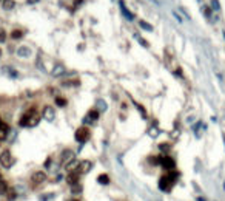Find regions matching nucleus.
<instances>
[{
	"mask_svg": "<svg viewBox=\"0 0 225 201\" xmlns=\"http://www.w3.org/2000/svg\"><path fill=\"white\" fill-rule=\"evenodd\" d=\"M79 169V161H71V163L67 166V170H70V172H74V170H77Z\"/></svg>",
	"mask_w": 225,
	"mask_h": 201,
	"instance_id": "16",
	"label": "nucleus"
},
{
	"mask_svg": "<svg viewBox=\"0 0 225 201\" xmlns=\"http://www.w3.org/2000/svg\"><path fill=\"white\" fill-rule=\"evenodd\" d=\"M159 149L164 150V152H167V150L170 149V145H168V144H161V145H159Z\"/></svg>",
	"mask_w": 225,
	"mask_h": 201,
	"instance_id": "27",
	"label": "nucleus"
},
{
	"mask_svg": "<svg viewBox=\"0 0 225 201\" xmlns=\"http://www.w3.org/2000/svg\"><path fill=\"white\" fill-rule=\"evenodd\" d=\"M12 163H14V159H12L9 150H3L2 153H0V164H2L5 169H9L12 166Z\"/></svg>",
	"mask_w": 225,
	"mask_h": 201,
	"instance_id": "3",
	"label": "nucleus"
},
{
	"mask_svg": "<svg viewBox=\"0 0 225 201\" xmlns=\"http://www.w3.org/2000/svg\"><path fill=\"white\" fill-rule=\"evenodd\" d=\"M0 2H2V0H0Z\"/></svg>",
	"mask_w": 225,
	"mask_h": 201,
	"instance_id": "36",
	"label": "nucleus"
},
{
	"mask_svg": "<svg viewBox=\"0 0 225 201\" xmlns=\"http://www.w3.org/2000/svg\"><path fill=\"white\" fill-rule=\"evenodd\" d=\"M8 131H9V127L6 124H0V141H3L6 136H8Z\"/></svg>",
	"mask_w": 225,
	"mask_h": 201,
	"instance_id": "13",
	"label": "nucleus"
},
{
	"mask_svg": "<svg viewBox=\"0 0 225 201\" xmlns=\"http://www.w3.org/2000/svg\"><path fill=\"white\" fill-rule=\"evenodd\" d=\"M65 73V66L63 65H56L54 66V70H52V76H60V74H63Z\"/></svg>",
	"mask_w": 225,
	"mask_h": 201,
	"instance_id": "14",
	"label": "nucleus"
},
{
	"mask_svg": "<svg viewBox=\"0 0 225 201\" xmlns=\"http://www.w3.org/2000/svg\"><path fill=\"white\" fill-rule=\"evenodd\" d=\"M92 169V163L91 161H80V163H79V169H77V172L79 173H86V172H89Z\"/></svg>",
	"mask_w": 225,
	"mask_h": 201,
	"instance_id": "10",
	"label": "nucleus"
},
{
	"mask_svg": "<svg viewBox=\"0 0 225 201\" xmlns=\"http://www.w3.org/2000/svg\"><path fill=\"white\" fill-rule=\"evenodd\" d=\"M120 8H122V11H123V14L128 17V20H133V14H131V12L130 11H127L125 9V6H123V3H120Z\"/></svg>",
	"mask_w": 225,
	"mask_h": 201,
	"instance_id": "23",
	"label": "nucleus"
},
{
	"mask_svg": "<svg viewBox=\"0 0 225 201\" xmlns=\"http://www.w3.org/2000/svg\"><path fill=\"white\" fill-rule=\"evenodd\" d=\"M76 141L77 142H86L88 138H89V130L86 127H80V128H77L76 130V135H74Z\"/></svg>",
	"mask_w": 225,
	"mask_h": 201,
	"instance_id": "5",
	"label": "nucleus"
},
{
	"mask_svg": "<svg viewBox=\"0 0 225 201\" xmlns=\"http://www.w3.org/2000/svg\"><path fill=\"white\" fill-rule=\"evenodd\" d=\"M0 124H2V121H0Z\"/></svg>",
	"mask_w": 225,
	"mask_h": 201,
	"instance_id": "35",
	"label": "nucleus"
},
{
	"mask_svg": "<svg viewBox=\"0 0 225 201\" xmlns=\"http://www.w3.org/2000/svg\"><path fill=\"white\" fill-rule=\"evenodd\" d=\"M159 164H161L167 172H171V170L176 169V161L171 158V156H162V158H161V163H159Z\"/></svg>",
	"mask_w": 225,
	"mask_h": 201,
	"instance_id": "4",
	"label": "nucleus"
},
{
	"mask_svg": "<svg viewBox=\"0 0 225 201\" xmlns=\"http://www.w3.org/2000/svg\"><path fill=\"white\" fill-rule=\"evenodd\" d=\"M0 180H2V173H0Z\"/></svg>",
	"mask_w": 225,
	"mask_h": 201,
	"instance_id": "32",
	"label": "nucleus"
},
{
	"mask_svg": "<svg viewBox=\"0 0 225 201\" xmlns=\"http://www.w3.org/2000/svg\"><path fill=\"white\" fill-rule=\"evenodd\" d=\"M71 192H73V193H82V186H80V184L71 186Z\"/></svg>",
	"mask_w": 225,
	"mask_h": 201,
	"instance_id": "21",
	"label": "nucleus"
},
{
	"mask_svg": "<svg viewBox=\"0 0 225 201\" xmlns=\"http://www.w3.org/2000/svg\"><path fill=\"white\" fill-rule=\"evenodd\" d=\"M17 56H20V57H28V56H31V50H30L28 47H20V48L17 50Z\"/></svg>",
	"mask_w": 225,
	"mask_h": 201,
	"instance_id": "12",
	"label": "nucleus"
},
{
	"mask_svg": "<svg viewBox=\"0 0 225 201\" xmlns=\"http://www.w3.org/2000/svg\"><path fill=\"white\" fill-rule=\"evenodd\" d=\"M97 181H99L100 184H110V178H108V175H105V173H102V175H99Z\"/></svg>",
	"mask_w": 225,
	"mask_h": 201,
	"instance_id": "18",
	"label": "nucleus"
},
{
	"mask_svg": "<svg viewBox=\"0 0 225 201\" xmlns=\"http://www.w3.org/2000/svg\"><path fill=\"white\" fill-rule=\"evenodd\" d=\"M173 14H174V17L177 19V22H182V19H180V16H177V12H176V11L173 12Z\"/></svg>",
	"mask_w": 225,
	"mask_h": 201,
	"instance_id": "29",
	"label": "nucleus"
},
{
	"mask_svg": "<svg viewBox=\"0 0 225 201\" xmlns=\"http://www.w3.org/2000/svg\"><path fill=\"white\" fill-rule=\"evenodd\" d=\"M0 56H2V50H0Z\"/></svg>",
	"mask_w": 225,
	"mask_h": 201,
	"instance_id": "33",
	"label": "nucleus"
},
{
	"mask_svg": "<svg viewBox=\"0 0 225 201\" xmlns=\"http://www.w3.org/2000/svg\"><path fill=\"white\" fill-rule=\"evenodd\" d=\"M39 121H40V115L37 113L36 109H31V110H28V112H26V113L20 118L19 124H20L22 127H34V125L39 124Z\"/></svg>",
	"mask_w": 225,
	"mask_h": 201,
	"instance_id": "2",
	"label": "nucleus"
},
{
	"mask_svg": "<svg viewBox=\"0 0 225 201\" xmlns=\"http://www.w3.org/2000/svg\"><path fill=\"white\" fill-rule=\"evenodd\" d=\"M6 193H8V199H9V201H14V199H16V196H17L16 189H11V190L8 189V192H6Z\"/></svg>",
	"mask_w": 225,
	"mask_h": 201,
	"instance_id": "20",
	"label": "nucleus"
},
{
	"mask_svg": "<svg viewBox=\"0 0 225 201\" xmlns=\"http://www.w3.org/2000/svg\"><path fill=\"white\" fill-rule=\"evenodd\" d=\"M36 2H39V0H28V3H36Z\"/></svg>",
	"mask_w": 225,
	"mask_h": 201,
	"instance_id": "31",
	"label": "nucleus"
},
{
	"mask_svg": "<svg viewBox=\"0 0 225 201\" xmlns=\"http://www.w3.org/2000/svg\"><path fill=\"white\" fill-rule=\"evenodd\" d=\"M211 5H213V6H211L213 9H220V6H219V2H217V0H213V2H211Z\"/></svg>",
	"mask_w": 225,
	"mask_h": 201,
	"instance_id": "26",
	"label": "nucleus"
},
{
	"mask_svg": "<svg viewBox=\"0 0 225 201\" xmlns=\"http://www.w3.org/2000/svg\"><path fill=\"white\" fill-rule=\"evenodd\" d=\"M139 26H140V28H143L145 31H153V25L147 23L145 20H140V22H139Z\"/></svg>",
	"mask_w": 225,
	"mask_h": 201,
	"instance_id": "17",
	"label": "nucleus"
},
{
	"mask_svg": "<svg viewBox=\"0 0 225 201\" xmlns=\"http://www.w3.org/2000/svg\"><path fill=\"white\" fill-rule=\"evenodd\" d=\"M45 180H46V173H45V172H42V170L34 172V173H33V177H31V183H33V184H42Z\"/></svg>",
	"mask_w": 225,
	"mask_h": 201,
	"instance_id": "7",
	"label": "nucleus"
},
{
	"mask_svg": "<svg viewBox=\"0 0 225 201\" xmlns=\"http://www.w3.org/2000/svg\"><path fill=\"white\" fill-rule=\"evenodd\" d=\"M71 161H74V153H73V150H70V149L63 150V152H62V156H60V163H62L63 166H68Z\"/></svg>",
	"mask_w": 225,
	"mask_h": 201,
	"instance_id": "6",
	"label": "nucleus"
},
{
	"mask_svg": "<svg viewBox=\"0 0 225 201\" xmlns=\"http://www.w3.org/2000/svg\"><path fill=\"white\" fill-rule=\"evenodd\" d=\"M56 104L59 107H65V105H67V101H65L63 98H56Z\"/></svg>",
	"mask_w": 225,
	"mask_h": 201,
	"instance_id": "24",
	"label": "nucleus"
},
{
	"mask_svg": "<svg viewBox=\"0 0 225 201\" xmlns=\"http://www.w3.org/2000/svg\"><path fill=\"white\" fill-rule=\"evenodd\" d=\"M177 177H179V173L174 172V170L167 172L165 175L159 180V187H161V190L162 192H170L171 189H173L174 183L177 181Z\"/></svg>",
	"mask_w": 225,
	"mask_h": 201,
	"instance_id": "1",
	"label": "nucleus"
},
{
	"mask_svg": "<svg viewBox=\"0 0 225 201\" xmlns=\"http://www.w3.org/2000/svg\"><path fill=\"white\" fill-rule=\"evenodd\" d=\"M79 178H80V173H79L77 170H74V172H70L68 175H67V183H68L70 186L79 184Z\"/></svg>",
	"mask_w": 225,
	"mask_h": 201,
	"instance_id": "8",
	"label": "nucleus"
},
{
	"mask_svg": "<svg viewBox=\"0 0 225 201\" xmlns=\"http://www.w3.org/2000/svg\"><path fill=\"white\" fill-rule=\"evenodd\" d=\"M73 201H79V199H73Z\"/></svg>",
	"mask_w": 225,
	"mask_h": 201,
	"instance_id": "34",
	"label": "nucleus"
},
{
	"mask_svg": "<svg viewBox=\"0 0 225 201\" xmlns=\"http://www.w3.org/2000/svg\"><path fill=\"white\" fill-rule=\"evenodd\" d=\"M22 36H23V31H20V30H14V31L11 33V37H12V39H20Z\"/></svg>",
	"mask_w": 225,
	"mask_h": 201,
	"instance_id": "22",
	"label": "nucleus"
},
{
	"mask_svg": "<svg viewBox=\"0 0 225 201\" xmlns=\"http://www.w3.org/2000/svg\"><path fill=\"white\" fill-rule=\"evenodd\" d=\"M49 166H51V159L48 158V159H46V163H45V167H49Z\"/></svg>",
	"mask_w": 225,
	"mask_h": 201,
	"instance_id": "30",
	"label": "nucleus"
},
{
	"mask_svg": "<svg viewBox=\"0 0 225 201\" xmlns=\"http://www.w3.org/2000/svg\"><path fill=\"white\" fill-rule=\"evenodd\" d=\"M6 192H8V184L3 180H0V195H5Z\"/></svg>",
	"mask_w": 225,
	"mask_h": 201,
	"instance_id": "19",
	"label": "nucleus"
},
{
	"mask_svg": "<svg viewBox=\"0 0 225 201\" xmlns=\"http://www.w3.org/2000/svg\"><path fill=\"white\" fill-rule=\"evenodd\" d=\"M6 40V33H5V30H0V44H3Z\"/></svg>",
	"mask_w": 225,
	"mask_h": 201,
	"instance_id": "25",
	"label": "nucleus"
},
{
	"mask_svg": "<svg viewBox=\"0 0 225 201\" xmlns=\"http://www.w3.org/2000/svg\"><path fill=\"white\" fill-rule=\"evenodd\" d=\"M14 0H3V9H6V11H9V9H12L14 8Z\"/></svg>",
	"mask_w": 225,
	"mask_h": 201,
	"instance_id": "15",
	"label": "nucleus"
},
{
	"mask_svg": "<svg viewBox=\"0 0 225 201\" xmlns=\"http://www.w3.org/2000/svg\"><path fill=\"white\" fill-rule=\"evenodd\" d=\"M97 118H99V113H97L96 110H92V112H89V113L86 115V118L83 119V122H96Z\"/></svg>",
	"mask_w": 225,
	"mask_h": 201,
	"instance_id": "11",
	"label": "nucleus"
},
{
	"mask_svg": "<svg viewBox=\"0 0 225 201\" xmlns=\"http://www.w3.org/2000/svg\"><path fill=\"white\" fill-rule=\"evenodd\" d=\"M137 39H139V42H140V44H142L143 47H148V44H147V42H145V40H143L142 37H139V36H137Z\"/></svg>",
	"mask_w": 225,
	"mask_h": 201,
	"instance_id": "28",
	"label": "nucleus"
},
{
	"mask_svg": "<svg viewBox=\"0 0 225 201\" xmlns=\"http://www.w3.org/2000/svg\"><path fill=\"white\" fill-rule=\"evenodd\" d=\"M42 116L46 119V121H54V118H56V113H54V109L52 107H49V105H46L45 109H43V113H42Z\"/></svg>",
	"mask_w": 225,
	"mask_h": 201,
	"instance_id": "9",
	"label": "nucleus"
}]
</instances>
